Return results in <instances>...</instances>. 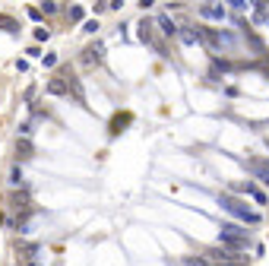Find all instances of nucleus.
<instances>
[{
	"instance_id": "obj_1",
	"label": "nucleus",
	"mask_w": 269,
	"mask_h": 266,
	"mask_svg": "<svg viewBox=\"0 0 269 266\" xmlns=\"http://www.w3.org/2000/svg\"><path fill=\"white\" fill-rule=\"evenodd\" d=\"M219 203H222V209H228L231 216H238V219H244V222H250V225H257L260 222V212H250L241 200H234V197H219Z\"/></svg>"
},
{
	"instance_id": "obj_2",
	"label": "nucleus",
	"mask_w": 269,
	"mask_h": 266,
	"mask_svg": "<svg viewBox=\"0 0 269 266\" xmlns=\"http://www.w3.org/2000/svg\"><path fill=\"white\" fill-rule=\"evenodd\" d=\"M105 57V44L102 42H95V44H89V48L83 51V57H79V61H83L86 66H92V64H98Z\"/></svg>"
},
{
	"instance_id": "obj_3",
	"label": "nucleus",
	"mask_w": 269,
	"mask_h": 266,
	"mask_svg": "<svg viewBox=\"0 0 269 266\" xmlns=\"http://www.w3.org/2000/svg\"><path fill=\"white\" fill-rule=\"evenodd\" d=\"M200 16L203 19H225V6L222 3H203L200 6Z\"/></svg>"
},
{
	"instance_id": "obj_4",
	"label": "nucleus",
	"mask_w": 269,
	"mask_h": 266,
	"mask_svg": "<svg viewBox=\"0 0 269 266\" xmlns=\"http://www.w3.org/2000/svg\"><path fill=\"white\" fill-rule=\"evenodd\" d=\"M250 171H253V175H257L263 184H269V165H266V162H250Z\"/></svg>"
},
{
	"instance_id": "obj_5",
	"label": "nucleus",
	"mask_w": 269,
	"mask_h": 266,
	"mask_svg": "<svg viewBox=\"0 0 269 266\" xmlns=\"http://www.w3.org/2000/svg\"><path fill=\"white\" fill-rule=\"evenodd\" d=\"M48 92H51V95H67V92H70V86L60 83V79H51V83H48Z\"/></svg>"
},
{
	"instance_id": "obj_6",
	"label": "nucleus",
	"mask_w": 269,
	"mask_h": 266,
	"mask_svg": "<svg viewBox=\"0 0 269 266\" xmlns=\"http://www.w3.org/2000/svg\"><path fill=\"white\" fill-rule=\"evenodd\" d=\"M178 35H180V42H184V44H197V32H193V29H187V25H184V29H178Z\"/></svg>"
},
{
	"instance_id": "obj_7",
	"label": "nucleus",
	"mask_w": 269,
	"mask_h": 266,
	"mask_svg": "<svg viewBox=\"0 0 269 266\" xmlns=\"http://www.w3.org/2000/svg\"><path fill=\"white\" fill-rule=\"evenodd\" d=\"M10 206H13V209H25V206H29V194H13L10 197Z\"/></svg>"
},
{
	"instance_id": "obj_8",
	"label": "nucleus",
	"mask_w": 269,
	"mask_h": 266,
	"mask_svg": "<svg viewBox=\"0 0 269 266\" xmlns=\"http://www.w3.org/2000/svg\"><path fill=\"white\" fill-rule=\"evenodd\" d=\"M16 155H19V158H32V143H29V139L16 143Z\"/></svg>"
},
{
	"instance_id": "obj_9",
	"label": "nucleus",
	"mask_w": 269,
	"mask_h": 266,
	"mask_svg": "<svg viewBox=\"0 0 269 266\" xmlns=\"http://www.w3.org/2000/svg\"><path fill=\"white\" fill-rule=\"evenodd\" d=\"M158 25H161V32H165V35H178V29H174V22L168 16H158Z\"/></svg>"
},
{
	"instance_id": "obj_10",
	"label": "nucleus",
	"mask_w": 269,
	"mask_h": 266,
	"mask_svg": "<svg viewBox=\"0 0 269 266\" xmlns=\"http://www.w3.org/2000/svg\"><path fill=\"white\" fill-rule=\"evenodd\" d=\"M10 184H16V187L22 184V168H19V165H16V168L10 171Z\"/></svg>"
},
{
	"instance_id": "obj_11",
	"label": "nucleus",
	"mask_w": 269,
	"mask_h": 266,
	"mask_svg": "<svg viewBox=\"0 0 269 266\" xmlns=\"http://www.w3.org/2000/svg\"><path fill=\"white\" fill-rule=\"evenodd\" d=\"M247 194H250L253 200H257V203H260V206H266V197H263V194H260V190H257V187H253V184H250V187H247Z\"/></svg>"
},
{
	"instance_id": "obj_12",
	"label": "nucleus",
	"mask_w": 269,
	"mask_h": 266,
	"mask_svg": "<svg viewBox=\"0 0 269 266\" xmlns=\"http://www.w3.org/2000/svg\"><path fill=\"white\" fill-rule=\"evenodd\" d=\"M42 10H45V13H57L60 6H57V0H45V3H42Z\"/></svg>"
},
{
	"instance_id": "obj_13",
	"label": "nucleus",
	"mask_w": 269,
	"mask_h": 266,
	"mask_svg": "<svg viewBox=\"0 0 269 266\" xmlns=\"http://www.w3.org/2000/svg\"><path fill=\"white\" fill-rule=\"evenodd\" d=\"M253 19H257V22H263V19H266V6H263V3H257V10H253Z\"/></svg>"
},
{
	"instance_id": "obj_14",
	"label": "nucleus",
	"mask_w": 269,
	"mask_h": 266,
	"mask_svg": "<svg viewBox=\"0 0 269 266\" xmlns=\"http://www.w3.org/2000/svg\"><path fill=\"white\" fill-rule=\"evenodd\" d=\"M70 19H83V6H70Z\"/></svg>"
},
{
	"instance_id": "obj_15",
	"label": "nucleus",
	"mask_w": 269,
	"mask_h": 266,
	"mask_svg": "<svg viewBox=\"0 0 269 266\" xmlns=\"http://www.w3.org/2000/svg\"><path fill=\"white\" fill-rule=\"evenodd\" d=\"M231 6H234V10L241 13V10H247V0H231Z\"/></svg>"
},
{
	"instance_id": "obj_16",
	"label": "nucleus",
	"mask_w": 269,
	"mask_h": 266,
	"mask_svg": "<svg viewBox=\"0 0 269 266\" xmlns=\"http://www.w3.org/2000/svg\"><path fill=\"white\" fill-rule=\"evenodd\" d=\"M48 35H51L48 29H35V38H38V42H45V38H48Z\"/></svg>"
},
{
	"instance_id": "obj_17",
	"label": "nucleus",
	"mask_w": 269,
	"mask_h": 266,
	"mask_svg": "<svg viewBox=\"0 0 269 266\" xmlns=\"http://www.w3.org/2000/svg\"><path fill=\"white\" fill-rule=\"evenodd\" d=\"M238 266H241V263H238Z\"/></svg>"
}]
</instances>
